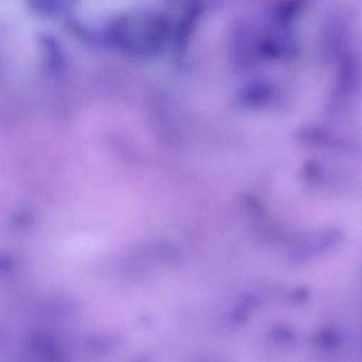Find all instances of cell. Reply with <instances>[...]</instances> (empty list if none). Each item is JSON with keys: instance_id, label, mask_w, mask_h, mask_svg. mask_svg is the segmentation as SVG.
Segmentation results:
<instances>
[{"instance_id": "1", "label": "cell", "mask_w": 362, "mask_h": 362, "mask_svg": "<svg viewBox=\"0 0 362 362\" xmlns=\"http://www.w3.org/2000/svg\"><path fill=\"white\" fill-rule=\"evenodd\" d=\"M167 33V26L161 16L145 12L119 16L107 29L108 38L114 47L135 57L158 53L164 45Z\"/></svg>"}, {"instance_id": "2", "label": "cell", "mask_w": 362, "mask_h": 362, "mask_svg": "<svg viewBox=\"0 0 362 362\" xmlns=\"http://www.w3.org/2000/svg\"><path fill=\"white\" fill-rule=\"evenodd\" d=\"M274 93L271 83L253 81L245 86L237 96L238 103L245 107H258L269 103Z\"/></svg>"}, {"instance_id": "3", "label": "cell", "mask_w": 362, "mask_h": 362, "mask_svg": "<svg viewBox=\"0 0 362 362\" xmlns=\"http://www.w3.org/2000/svg\"><path fill=\"white\" fill-rule=\"evenodd\" d=\"M78 0H28V5L35 13L54 16L69 11Z\"/></svg>"}]
</instances>
